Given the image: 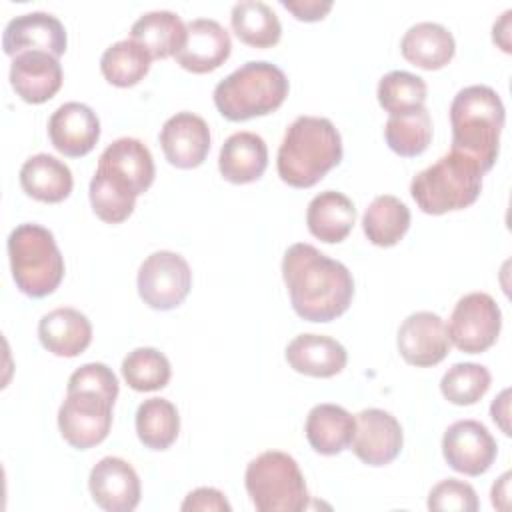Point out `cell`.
Returning <instances> with one entry per match:
<instances>
[{
  "label": "cell",
  "instance_id": "cell-1",
  "mask_svg": "<svg viewBox=\"0 0 512 512\" xmlns=\"http://www.w3.org/2000/svg\"><path fill=\"white\" fill-rule=\"evenodd\" d=\"M282 278L294 312L308 322L342 316L354 296L350 270L306 242H296L284 252Z\"/></svg>",
  "mask_w": 512,
  "mask_h": 512
},
{
  "label": "cell",
  "instance_id": "cell-2",
  "mask_svg": "<svg viewBox=\"0 0 512 512\" xmlns=\"http://www.w3.org/2000/svg\"><path fill=\"white\" fill-rule=\"evenodd\" d=\"M342 160V138L322 116H298L284 132L276 168L282 182L294 188L318 184Z\"/></svg>",
  "mask_w": 512,
  "mask_h": 512
},
{
  "label": "cell",
  "instance_id": "cell-3",
  "mask_svg": "<svg viewBox=\"0 0 512 512\" xmlns=\"http://www.w3.org/2000/svg\"><path fill=\"white\" fill-rule=\"evenodd\" d=\"M504 122L506 110L494 88L472 84L458 90L450 104L452 150L472 158L488 172L498 158Z\"/></svg>",
  "mask_w": 512,
  "mask_h": 512
},
{
  "label": "cell",
  "instance_id": "cell-4",
  "mask_svg": "<svg viewBox=\"0 0 512 512\" xmlns=\"http://www.w3.org/2000/svg\"><path fill=\"white\" fill-rule=\"evenodd\" d=\"M288 96V78L282 68L266 60H250L222 78L214 88L216 110L232 122L266 116Z\"/></svg>",
  "mask_w": 512,
  "mask_h": 512
},
{
  "label": "cell",
  "instance_id": "cell-5",
  "mask_svg": "<svg viewBox=\"0 0 512 512\" xmlns=\"http://www.w3.org/2000/svg\"><path fill=\"white\" fill-rule=\"evenodd\" d=\"M486 172L472 158L450 150L410 182V194L426 214H446L474 204Z\"/></svg>",
  "mask_w": 512,
  "mask_h": 512
},
{
  "label": "cell",
  "instance_id": "cell-6",
  "mask_svg": "<svg viewBox=\"0 0 512 512\" xmlns=\"http://www.w3.org/2000/svg\"><path fill=\"white\" fill-rule=\"evenodd\" d=\"M8 258L16 288L30 298L52 294L64 278V256L54 234L34 222L18 224L8 236Z\"/></svg>",
  "mask_w": 512,
  "mask_h": 512
},
{
  "label": "cell",
  "instance_id": "cell-7",
  "mask_svg": "<svg viewBox=\"0 0 512 512\" xmlns=\"http://www.w3.org/2000/svg\"><path fill=\"white\" fill-rule=\"evenodd\" d=\"M246 492L260 512H300L308 506V488L298 462L280 450H266L248 462Z\"/></svg>",
  "mask_w": 512,
  "mask_h": 512
},
{
  "label": "cell",
  "instance_id": "cell-8",
  "mask_svg": "<svg viewBox=\"0 0 512 512\" xmlns=\"http://www.w3.org/2000/svg\"><path fill=\"white\" fill-rule=\"evenodd\" d=\"M114 402L94 390H66L58 410L62 438L78 450H88L106 440L112 426Z\"/></svg>",
  "mask_w": 512,
  "mask_h": 512
},
{
  "label": "cell",
  "instance_id": "cell-9",
  "mask_svg": "<svg viewBox=\"0 0 512 512\" xmlns=\"http://www.w3.org/2000/svg\"><path fill=\"white\" fill-rule=\"evenodd\" d=\"M446 328L450 344L466 354H480L498 340L502 312L490 294L470 292L456 302Z\"/></svg>",
  "mask_w": 512,
  "mask_h": 512
},
{
  "label": "cell",
  "instance_id": "cell-10",
  "mask_svg": "<svg viewBox=\"0 0 512 512\" xmlns=\"http://www.w3.org/2000/svg\"><path fill=\"white\" fill-rule=\"evenodd\" d=\"M138 294L154 310H172L184 302L192 288V270L184 256L158 250L138 268Z\"/></svg>",
  "mask_w": 512,
  "mask_h": 512
},
{
  "label": "cell",
  "instance_id": "cell-11",
  "mask_svg": "<svg viewBox=\"0 0 512 512\" xmlns=\"http://www.w3.org/2000/svg\"><path fill=\"white\" fill-rule=\"evenodd\" d=\"M442 454L452 470L466 476H480L494 464L498 446L482 422L468 418L446 428Z\"/></svg>",
  "mask_w": 512,
  "mask_h": 512
},
{
  "label": "cell",
  "instance_id": "cell-12",
  "mask_svg": "<svg viewBox=\"0 0 512 512\" xmlns=\"http://www.w3.org/2000/svg\"><path fill=\"white\" fill-rule=\"evenodd\" d=\"M354 418L356 430L350 446L356 458L368 466L390 464L404 444L400 422L380 408H364Z\"/></svg>",
  "mask_w": 512,
  "mask_h": 512
},
{
  "label": "cell",
  "instance_id": "cell-13",
  "mask_svg": "<svg viewBox=\"0 0 512 512\" xmlns=\"http://www.w3.org/2000/svg\"><path fill=\"white\" fill-rule=\"evenodd\" d=\"M400 356L420 368L440 364L450 352V338L444 320L436 312L420 310L406 316L398 328Z\"/></svg>",
  "mask_w": 512,
  "mask_h": 512
},
{
  "label": "cell",
  "instance_id": "cell-14",
  "mask_svg": "<svg viewBox=\"0 0 512 512\" xmlns=\"http://www.w3.org/2000/svg\"><path fill=\"white\" fill-rule=\"evenodd\" d=\"M88 490L96 506L106 512H132L142 492L136 470L118 456H106L94 464L88 476Z\"/></svg>",
  "mask_w": 512,
  "mask_h": 512
},
{
  "label": "cell",
  "instance_id": "cell-15",
  "mask_svg": "<svg viewBox=\"0 0 512 512\" xmlns=\"http://www.w3.org/2000/svg\"><path fill=\"white\" fill-rule=\"evenodd\" d=\"M66 44L64 24L48 12L20 14L6 24L2 34V48L12 58L30 50L48 52L58 58L66 52Z\"/></svg>",
  "mask_w": 512,
  "mask_h": 512
},
{
  "label": "cell",
  "instance_id": "cell-16",
  "mask_svg": "<svg viewBox=\"0 0 512 512\" xmlns=\"http://www.w3.org/2000/svg\"><path fill=\"white\" fill-rule=\"evenodd\" d=\"M160 146L166 160L182 170L200 166L210 152V128L194 112L170 116L160 130Z\"/></svg>",
  "mask_w": 512,
  "mask_h": 512
},
{
  "label": "cell",
  "instance_id": "cell-17",
  "mask_svg": "<svg viewBox=\"0 0 512 512\" xmlns=\"http://www.w3.org/2000/svg\"><path fill=\"white\" fill-rule=\"evenodd\" d=\"M230 52V34L218 20L194 18L186 24L184 46L174 58L184 70L206 74L220 68L228 60Z\"/></svg>",
  "mask_w": 512,
  "mask_h": 512
},
{
  "label": "cell",
  "instance_id": "cell-18",
  "mask_svg": "<svg viewBox=\"0 0 512 512\" xmlns=\"http://www.w3.org/2000/svg\"><path fill=\"white\" fill-rule=\"evenodd\" d=\"M52 146L70 158L88 154L100 138V120L96 112L82 102H64L48 120Z\"/></svg>",
  "mask_w": 512,
  "mask_h": 512
},
{
  "label": "cell",
  "instance_id": "cell-19",
  "mask_svg": "<svg viewBox=\"0 0 512 512\" xmlns=\"http://www.w3.org/2000/svg\"><path fill=\"white\" fill-rule=\"evenodd\" d=\"M10 84L24 102L42 104L60 90L62 66L48 52H22L12 58Z\"/></svg>",
  "mask_w": 512,
  "mask_h": 512
},
{
  "label": "cell",
  "instance_id": "cell-20",
  "mask_svg": "<svg viewBox=\"0 0 512 512\" xmlns=\"http://www.w3.org/2000/svg\"><path fill=\"white\" fill-rule=\"evenodd\" d=\"M284 356L292 370L314 378L336 376L348 362L346 348L324 334H298L288 342Z\"/></svg>",
  "mask_w": 512,
  "mask_h": 512
},
{
  "label": "cell",
  "instance_id": "cell-21",
  "mask_svg": "<svg viewBox=\"0 0 512 512\" xmlns=\"http://www.w3.org/2000/svg\"><path fill=\"white\" fill-rule=\"evenodd\" d=\"M38 338L54 356L74 358L92 342V324L86 314L76 308H54L38 322Z\"/></svg>",
  "mask_w": 512,
  "mask_h": 512
},
{
  "label": "cell",
  "instance_id": "cell-22",
  "mask_svg": "<svg viewBox=\"0 0 512 512\" xmlns=\"http://www.w3.org/2000/svg\"><path fill=\"white\" fill-rule=\"evenodd\" d=\"M268 166V146L254 132H234L220 148L218 170L232 184L256 182Z\"/></svg>",
  "mask_w": 512,
  "mask_h": 512
},
{
  "label": "cell",
  "instance_id": "cell-23",
  "mask_svg": "<svg viewBox=\"0 0 512 512\" xmlns=\"http://www.w3.org/2000/svg\"><path fill=\"white\" fill-rule=\"evenodd\" d=\"M356 418L338 404H316L304 424L306 440L314 452L322 456H334L346 450L354 438Z\"/></svg>",
  "mask_w": 512,
  "mask_h": 512
},
{
  "label": "cell",
  "instance_id": "cell-24",
  "mask_svg": "<svg viewBox=\"0 0 512 512\" xmlns=\"http://www.w3.org/2000/svg\"><path fill=\"white\" fill-rule=\"evenodd\" d=\"M400 50L410 64L422 70H438L452 60L456 52V42L446 26L426 20L412 24L404 32L400 40Z\"/></svg>",
  "mask_w": 512,
  "mask_h": 512
},
{
  "label": "cell",
  "instance_id": "cell-25",
  "mask_svg": "<svg viewBox=\"0 0 512 512\" xmlns=\"http://www.w3.org/2000/svg\"><path fill=\"white\" fill-rule=\"evenodd\" d=\"M356 224L354 202L336 190L316 194L306 210V226L310 234L326 244L342 242Z\"/></svg>",
  "mask_w": 512,
  "mask_h": 512
},
{
  "label": "cell",
  "instance_id": "cell-26",
  "mask_svg": "<svg viewBox=\"0 0 512 512\" xmlns=\"http://www.w3.org/2000/svg\"><path fill=\"white\" fill-rule=\"evenodd\" d=\"M22 190L40 202L56 204L70 196L74 178L70 168L50 154H34L20 168Z\"/></svg>",
  "mask_w": 512,
  "mask_h": 512
},
{
  "label": "cell",
  "instance_id": "cell-27",
  "mask_svg": "<svg viewBox=\"0 0 512 512\" xmlns=\"http://www.w3.org/2000/svg\"><path fill=\"white\" fill-rule=\"evenodd\" d=\"M98 166L128 180L138 196L144 194L154 182L152 154L148 146L138 138L124 136L108 144L98 158Z\"/></svg>",
  "mask_w": 512,
  "mask_h": 512
},
{
  "label": "cell",
  "instance_id": "cell-28",
  "mask_svg": "<svg viewBox=\"0 0 512 512\" xmlns=\"http://www.w3.org/2000/svg\"><path fill=\"white\" fill-rule=\"evenodd\" d=\"M130 40L146 48L152 58L176 56L186 40V24L176 12L152 10L132 24Z\"/></svg>",
  "mask_w": 512,
  "mask_h": 512
},
{
  "label": "cell",
  "instance_id": "cell-29",
  "mask_svg": "<svg viewBox=\"0 0 512 512\" xmlns=\"http://www.w3.org/2000/svg\"><path fill=\"white\" fill-rule=\"evenodd\" d=\"M88 194L94 214L108 224L124 222L134 212V204L138 198V192L132 188L130 182L100 166L90 180Z\"/></svg>",
  "mask_w": 512,
  "mask_h": 512
},
{
  "label": "cell",
  "instance_id": "cell-30",
  "mask_svg": "<svg viewBox=\"0 0 512 512\" xmlns=\"http://www.w3.org/2000/svg\"><path fill=\"white\" fill-rule=\"evenodd\" d=\"M410 228V210L408 206L392 196H376L362 216V230L374 246H394Z\"/></svg>",
  "mask_w": 512,
  "mask_h": 512
},
{
  "label": "cell",
  "instance_id": "cell-31",
  "mask_svg": "<svg viewBox=\"0 0 512 512\" xmlns=\"http://www.w3.org/2000/svg\"><path fill=\"white\" fill-rule=\"evenodd\" d=\"M230 24L240 42L254 48H270L282 36L276 12L260 0H240L232 6Z\"/></svg>",
  "mask_w": 512,
  "mask_h": 512
},
{
  "label": "cell",
  "instance_id": "cell-32",
  "mask_svg": "<svg viewBox=\"0 0 512 512\" xmlns=\"http://www.w3.org/2000/svg\"><path fill=\"white\" fill-rule=\"evenodd\" d=\"M180 432L176 406L166 398H148L136 410L138 440L150 450L170 448Z\"/></svg>",
  "mask_w": 512,
  "mask_h": 512
},
{
  "label": "cell",
  "instance_id": "cell-33",
  "mask_svg": "<svg viewBox=\"0 0 512 512\" xmlns=\"http://www.w3.org/2000/svg\"><path fill=\"white\" fill-rule=\"evenodd\" d=\"M384 138L392 152L404 158L422 154L432 140V118L426 106L390 114L384 126Z\"/></svg>",
  "mask_w": 512,
  "mask_h": 512
},
{
  "label": "cell",
  "instance_id": "cell-34",
  "mask_svg": "<svg viewBox=\"0 0 512 512\" xmlns=\"http://www.w3.org/2000/svg\"><path fill=\"white\" fill-rule=\"evenodd\" d=\"M152 56L138 42L126 38L108 46L100 58L102 76L118 86L128 88L138 84L150 70Z\"/></svg>",
  "mask_w": 512,
  "mask_h": 512
},
{
  "label": "cell",
  "instance_id": "cell-35",
  "mask_svg": "<svg viewBox=\"0 0 512 512\" xmlns=\"http://www.w3.org/2000/svg\"><path fill=\"white\" fill-rule=\"evenodd\" d=\"M122 378L136 392L160 390L170 382V360L156 348L140 346L128 352L122 360Z\"/></svg>",
  "mask_w": 512,
  "mask_h": 512
},
{
  "label": "cell",
  "instance_id": "cell-36",
  "mask_svg": "<svg viewBox=\"0 0 512 512\" xmlns=\"http://www.w3.org/2000/svg\"><path fill=\"white\" fill-rule=\"evenodd\" d=\"M376 96L388 114H400L422 108L428 96V86L424 78L412 72L392 70L380 78Z\"/></svg>",
  "mask_w": 512,
  "mask_h": 512
},
{
  "label": "cell",
  "instance_id": "cell-37",
  "mask_svg": "<svg viewBox=\"0 0 512 512\" xmlns=\"http://www.w3.org/2000/svg\"><path fill=\"white\" fill-rule=\"evenodd\" d=\"M490 382L492 376L486 366L476 362H458L444 372L440 390L448 402L456 406H470L488 392Z\"/></svg>",
  "mask_w": 512,
  "mask_h": 512
},
{
  "label": "cell",
  "instance_id": "cell-38",
  "mask_svg": "<svg viewBox=\"0 0 512 512\" xmlns=\"http://www.w3.org/2000/svg\"><path fill=\"white\" fill-rule=\"evenodd\" d=\"M430 510H460V512H476L478 496L476 490L458 478H446L438 482L428 494Z\"/></svg>",
  "mask_w": 512,
  "mask_h": 512
},
{
  "label": "cell",
  "instance_id": "cell-39",
  "mask_svg": "<svg viewBox=\"0 0 512 512\" xmlns=\"http://www.w3.org/2000/svg\"><path fill=\"white\" fill-rule=\"evenodd\" d=\"M66 390H94L116 402L120 386L116 374L106 364L88 362L70 374Z\"/></svg>",
  "mask_w": 512,
  "mask_h": 512
},
{
  "label": "cell",
  "instance_id": "cell-40",
  "mask_svg": "<svg viewBox=\"0 0 512 512\" xmlns=\"http://www.w3.org/2000/svg\"><path fill=\"white\" fill-rule=\"evenodd\" d=\"M184 512H194V510H200V512H230V504L228 500L224 498V494L216 488H208V486H202V488H196L192 490L182 506H180Z\"/></svg>",
  "mask_w": 512,
  "mask_h": 512
},
{
  "label": "cell",
  "instance_id": "cell-41",
  "mask_svg": "<svg viewBox=\"0 0 512 512\" xmlns=\"http://www.w3.org/2000/svg\"><path fill=\"white\" fill-rule=\"evenodd\" d=\"M280 4L304 22L322 20L332 8V0H280Z\"/></svg>",
  "mask_w": 512,
  "mask_h": 512
},
{
  "label": "cell",
  "instance_id": "cell-42",
  "mask_svg": "<svg viewBox=\"0 0 512 512\" xmlns=\"http://www.w3.org/2000/svg\"><path fill=\"white\" fill-rule=\"evenodd\" d=\"M510 390H502L498 398H494L492 406H490V414H492V420L502 428V432L506 436H510V426H508V418H510Z\"/></svg>",
  "mask_w": 512,
  "mask_h": 512
},
{
  "label": "cell",
  "instance_id": "cell-43",
  "mask_svg": "<svg viewBox=\"0 0 512 512\" xmlns=\"http://www.w3.org/2000/svg\"><path fill=\"white\" fill-rule=\"evenodd\" d=\"M510 16H512V10H506L498 22H494V28H492V40L504 50V52H510Z\"/></svg>",
  "mask_w": 512,
  "mask_h": 512
},
{
  "label": "cell",
  "instance_id": "cell-44",
  "mask_svg": "<svg viewBox=\"0 0 512 512\" xmlns=\"http://www.w3.org/2000/svg\"><path fill=\"white\" fill-rule=\"evenodd\" d=\"M508 480H510V472H504L498 482L492 486V504L496 508H500V500L504 498V502L508 500Z\"/></svg>",
  "mask_w": 512,
  "mask_h": 512
}]
</instances>
